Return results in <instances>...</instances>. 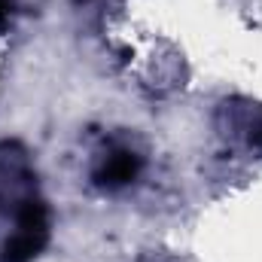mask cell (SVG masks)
<instances>
[{
    "label": "cell",
    "instance_id": "obj_1",
    "mask_svg": "<svg viewBox=\"0 0 262 262\" xmlns=\"http://www.w3.org/2000/svg\"><path fill=\"white\" fill-rule=\"evenodd\" d=\"M34 156L21 140H0V232H6L34 201H40Z\"/></svg>",
    "mask_w": 262,
    "mask_h": 262
},
{
    "label": "cell",
    "instance_id": "obj_4",
    "mask_svg": "<svg viewBox=\"0 0 262 262\" xmlns=\"http://www.w3.org/2000/svg\"><path fill=\"white\" fill-rule=\"evenodd\" d=\"M213 128L226 143L262 156V101L244 95L223 98L213 110Z\"/></svg>",
    "mask_w": 262,
    "mask_h": 262
},
{
    "label": "cell",
    "instance_id": "obj_3",
    "mask_svg": "<svg viewBox=\"0 0 262 262\" xmlns=\"http://www.w3.org/2000/svg\"><path fill=\"white\" fill-rule=\"evenodd\" d=\"M52 241L49 201H34L6 232H0V262H34Z\"/></svg>",
    "mask_w": 262,
    "mask_h": 262
},
{
    "label": "cell",
    "instance_id": "obj_5",
    "mask_svg": "<svg viewBox=\"0 0 262 262\" xmlns=\"http://www.w3.org/2000/svg\"><path fill=\"white\" fill-rule=\"evenodd\" d=\"M15 12H18V0H0V34L12 25Z\"/></svg>",
    "mask_w": 262,
    "mask_h": 262
},
{
    "label": "cell",
    "instance_id": "obj_2",
    "mask_svg": "<svg viewBox=\"0 0 262 262\" xmlns=\"http://www.w3.org/2000/svg\"><path fill=\"white\" fill-rule=\"evenodd\" d=\"M146 171V156L131 137H110L101 143L89 165V180L101 192H125Z\"/></svg>",
    "mask_w": 262,
    "mask_h": 262
}]
</instances>
